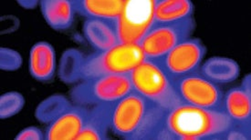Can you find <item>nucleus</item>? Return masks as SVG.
I'll return each instance as SVG.
<instances>
[{
    "label": "nucleus",
    "mask_w": 251,
    "mask_h": 140,
    "mask_svg": "<svg viewBox=\"0 0 251 140\" xmlns=\"http://www.w3.org/2000/svg\"><path fill=\"white\" fill-rule=\"evenodd\" d=\"M235 126L223 110L180 104L165 110L158 140H224Z\"/></svg>",
    "instance_id": "1"
},
{
    "label": "nucleus",
    "mask_w": 251,
    "mask_h": 140,
    "mask_svg": "<svg viewBox=\"0 0 251 140\" xmlns=\"http://www.w3.org/2000/svg\"><path fill=\"white\" fill-rule=\"evenodd\" d=\"M165 111L132 90L115 103L111 129L125 140H158Z\"/></svg>",
    "instance_id": "2"
},
{
    "label": "nucleus",
    "mask_w": 251,
    "mask_h": 140,
    "mask_svg": "<svg viewBox=\"0 0 251 140\" xmlns=\"http://www.w3.org/2000/svg\"><path fill=\"white\" fill-rule=\"evenodd\" d=\"M146 60L139 44H121L85 57L81 80L108 75H127ZM80 80V81H81Z\"/></svg>",
    "instance_id": "3"
},
{
    "label": "nucleus",
    "mask_w": 251,
    "mask_h": 140,
    "mask_svg": "<svg viewBox=\"0 0 251 140\" xmlns=\"http://www.w3.org/2000/svg\"><path fill=\"white\" fill-rule=\"evenodd\" d=\"M130 75L132 90L165 110L182 104L172 80L155 61L146 59Z\"/></svg>",
    "instance_id": "4"
},
{
    "label": "nucleus",
    "mask_w": 251,
    "mask_h": 140,
    "mask_svg": "<svg viewBox=\"0 0 251 140\" xmlns=\"http://www.w3.org/2000/svg\"><path fill=\"white\" fill-rule=\"evenodd\" d=\"M132 91L130 75H108L81 80L73 86L70 98L73 104L93 107L113 103Z\"/></svg>",
    "instance_id": "5"
},
{
    "label": "nucleus",
    "mask_w": 251,
    "mask_h": 140,
    "mask_svg": "<svg viewBox=\"0 0 251 140\" xmlns=\"http://www.w3.org/2000/svg\"><path fill=\"white\" fill-rule=\"evenodd\" d=\"M195 29L194 18L170 23H153L139 45L147 60H157L179 44L191 39Z\"/></svg>",
    "instance_id": "6"
},
{
    "label": "nucleus",
    "mask_w": 251,
    "mask_h": 140,
    "mask_svg": "<svg viewBox=\"0 0 251 140\" xmlns=\"http://www.w3.org/2000/svg\"><path fill=\"white\" fill-rule=\"evenodd\" d=\"M156 0H127L119 18L115 20L121 44H139L154 23Z\"/></svg>",
    "instance_id": "7"
},
{
    "label": "nucleus",
    "mask_w": 251,
    "mask_h": 140,
    "mask_svg": "<svg viewBox=\"0 0 251 140\" xmlns=\"http://www.w3.org/2000/svg\"><path fill=\"white\" fill-rule=\"evenodd\" d=\"M172 82L182 104L223 110V90L219 85L199 72L172 80Z\"/></svg>",
    "instance_id": "8"
},
{
    "label": "nucleus",
    "mask_w": 251,
    "mask_h": 140,
    "mask_svg": "<svg viewBox=\"0 0 251 140\" xmlns=\"http://www.w3.org/2000/svg\"><path fill=\"white\" fill-rule=\"evenodd\" d=\"M206 52V47L201 40L191 38L153 61L174 80L199 72Z\"/></svg>",
    "instance_id": "9"
},
{
    "label": "nucleus",
    "mask_w": 251,
    "mask_h": 140,
    "mask_svg": "<svg viewBox=\"0 0 251 140\" xmlns=\"http://www.w3.org/2000/svg\"><path fill=\"white\" fill-rule=\"evenodd\" d=\"M90 107L73 104L50 123L45 132L47 140H76L85 125Z\"/></svg>",
    "instance_id": "10"
},
{
    "label": "nucleus",
    "mask_w": 251,
    "mask_h": 140,
    "mask_svg": "<svg viewBox=\"0 0 251 140\" xmlns=\"http://www.w3.org/2000/svg\"><path fill=\"white\" fill-rule=\"evenodd\" d=\"M115 103H102L90 107L85 125L76 140H108Z\"/></svg>",
    "instance_id": "11"
},
{
    "label": "nucleus",
    "mask_w": 251,
    "mask_h": 140,
    "mask_svg": "<svg viewBox=\"0 0 251 140\" xmlns=\"http://www.w3.org/2000/svg\"><path fill=\"white\" fill-rule=\"evenodd\" d=\"M29 73L35 80L48 82L56 71V52L51 44L40 41L31 47L28 59Z\"/></svg>",
    "instance_id": "12"
},
{
    "label": "nucleus",
    "mask_w": 251,
    "mask_h": 140,
    "mask_svg": "<svg viewBox=\"0 0 251 140\" xmlns=\"http://www.w3.org/2000/svg\"><path fill=\"white\" fill-rule=\"evenodd\" d=\"M82 31L95 51H103L119 44L115 20H86Z\"/></svg>",
    "instance_id": "13"
},
{
    "label": "nucleus",
    "mask_w": 251,
    "mask_h": 140,
    "mask_svg": "<svg viewBox=\"0 0 251 140\" xmlns=\"http://www.w3.org/2000/svg\"><path fill=\"white\" fill-rule=\"evenodd\" d=\"M223 111L235 125L251 129V96L240 86L224 94Z\"/></svg>",
    "instance_id": "14"
},
{
    "label": "nucleus",
    "mask_w": 251,
    "mask_h": 140,
    "mask_svg": "<svg viewBox=\"0 0 251 140\" xmlns=\"http://www.w3.org/2000/svg\"><path fill=\"white\" fill-rule=\"evenodd\" d=\"M127 0H73L76 13L86 20H116Z\"/></svg>",
    "instance_id": "15"
},
{
    "label": "nucleus",
    "mask_w": 251,
    "mask_h": 140,
    "mask_svg": "<svg viewBox=\"0 0 251 140\" xmlns=\"http://www.w3.org/2000/svg\"><path fill=\"white\" fill-rule=\"evenodd\" d=\"M40 10L44 20L55 30H67L73 26L75 8L73 0H42Z\"/></svg>",
    "instance_id": "16"
},
{
    "label": "nucleus",
    "mask_w": 251,
    "mask_h": 140,
    "mask_svg": "<svg viewBox=\"0 0 251 140\" xmlns=\"http://www.w3.org/2000/svg\"><path fill=\"white\" fill-rule=\"evenodd\" d=\"M199 73L218 85H225L238 80L240 67L236 60L217 56L202 63Z\"/></svg>",
    "instance_id": "17"
},
{
    "label": "nucleus",
    "mask_w": 251,
    "mask_h": 140,
    "mask_svg": "<svg viewBox=\"0 0 251 140\" xmlns=\"http://www.w3.org/2000/svg\"><path fill=\"white\" fill-rule=\"evenodd\" d=\"M194 4L190 0H156L154 23H170L193 18Z\"/></svg>",
    "instance_id": "18"
},
{
    "label": "nucleus",
    "mask_w": 251,
    "mask_h": 140,
    "mask_svg": "<svg viewBox=\"0 0 251 140\" xmlns=\"http://www.w3.org/2000/svg\"><path fill=\"white\" fill-rule=\"evenodd\" d=\"M85 56L77 48H68L60 60L58 75L66 85H76L81 80V70Z\"/></svg>",
    "instance_id": "19"
},
{
    "label": "nucleus",
    "mask_w": 251,
    "mask_h": 140,
    "mask_svg": "<svg viewBox=\"0 0 251 140\" xmlns=\"http://www.w3.org/2000/svg\"><path fill=\"white\" fill-rule=\"evenodd\" d=\"M65 96L55 94L42 100L35 110V118L42 124L50 125L73 106Z\"/></svg>",
    "instance_id": "20"
},
{
    "label": "nucleus",
    "mask_w": 251,
    "mask_h": 140,
    "mask_svg": "<svg viewBox=\"0 0 251 140\" xmlns=\"http://www.w3.org/2000/svg\"><path fill=\"white\" fill-rule=\"evenodd\" d=\"M25 106V98L16 91L7 92L0 97V119L7 120L18 115Z\"/></svg>",
    "instance_id": "21"
},
{
    "label": "nucleus",
    "mask_w": 251,
    "mask_h": 140,
    "mask_svg": "<svg viewBox=\"0 0 251 140\" xmlns=\"http://www.w3.org/2000/svg\"><path fill=\"white\" fill-rule=\"evenodd\" d=\"M23 63L22 57L18 51L8 47L0 48V69L4 71H17Z\"/></svg>",
    "instance_id": "22"
},
{
    "label": "nucleus",
    "mask_w": 251,
    "mask_h": 140,
    "mask_svg": "<svg viewBox=\"0 0 251 140\" xmlns=\"http://www.w3.org/2000/svg\"><path fill=\"white\" fill-rule=\"evenodd\" d=\"M16 140H45V134L37 127H28L22 129L15 138Z\"/></svg>",
    "instance_id": "23"
},
{
    "label": "nucleus",
    "mask_w": 251,
    "mask_h": 140,
    "mask_svg": "<svg viewBox=\"0 0 251 140\" xmlns=\"http://www.w3.org/2000/svg\"><path fill=\"white\" fill-rule=\"evenodd\" d=\"M251 140V129L235 126L226 134L224 140Z\"/></svg>",
    "instance_id": "24"
},
{
    "label": "nucleus",
    "mask_w": 251,
    "mask_h": 140,
    "mask_svg": "<svg viewBox=\"0 0 251 140\" xmlns=\"http://www.w3.org/2000/svg\"><path fill=\"white\" fill-rule=\"evenodd\" d=\"M241 88L244 90L246 93L248 95L251 96V74H248L244 77V79L241 82V85H240Z\"/></svg>",
    "instance_id": "25"
},
{
    "label": "nucleus",
    "mask_w": 251,
    "mask_h": 140,
    "mask_svg": "<svg viewBox=\"0 0 251 140\" xmlns=\"http://www.w3.org/2000/svg\"><path fill=\"white\" fill-rule=\"evenodd\" d=\"M18 4L23 8L33 9L40 4V2L37 1V0H19Z\"/></svg>",
    "instance_id": "26"
}]
</instances>
